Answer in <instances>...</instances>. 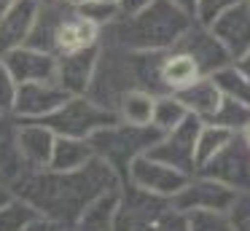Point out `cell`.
<instances>
[{"mask_svg": "<svg viewBox=\"0 0 250 231\" xmlns=\"http://www.w3.org/2000/svg\"><path fill=\"white\" fill-rule=\"evenodd\" d=\"M11 186V193L27 202L41 218H49L60 223L62 229H70L81 212L94 204L100 196L121 188V177L110 169L105 161L94 156L86 167L73 172H22Z\"/></svg>", "mask_w": 250, "mask_h": 231, "instance_id": "1", "label": "cell"}, {"mask_svg": "<svg viewBox=\"0 0 250 231\" xmlns=\"http://www.w3.org/2000/svg\"><path fill=\"white\" fill-rule=\"evenodd\" d=\"M191 21L194 19L172 0H153L140 14L119 16L108 30H103L100 43L124 51H167L178 43Z\"/></svg>", "mask_w": 250, "mask_h": 231, "instance_id": "2", "label": "cell"}, {"mask_svg": "<svg viewBox=\"0 0 250 231\" xmlns=\"http://www.w3.org/2000/svg\"><path fill=\"white\" fill-rule=\"evenodd\" d=\"M159 137H162V132L153 126H129V124L113 121L108 126L97 129L89 137V145H92L94 156L100 161H105L124 183L126 169L132 167V161L146 156L156 145Z\"/></svg>", "mask_w": 250, "mask_h": 231, "instance_id": "3", "label": "cell"}, {"mask_svg": "<svg viewBox=\"0 0 250 231\" xmlns=\"http://www.w3.org/2000/svg\"><path fill=\"white\" fill-rule=\"evenodd\" d=\"M119 121L113 110L97 105L86 94H73L57 107L51 116H46L43 126H49L57 137H76V140H89L97 129Z\"/></svg>", "mask_w": 250, "mask_h": 231, "instance_id": "4", "label": "cell"}, {"mask_svg": "<svg viewBox=\"0 0 250 231\" xmlns=\"http://www.w3.org/2000/svg\"><path fill=\"white\" fill-rule=\"evenodd\" d=\"M167 210V199L146 193L129 183H121L113 212V231H156V223Z\"/></svg>", "mask_w": 250, "mask_h": 231, "instance_id": "5", "label": "cell"}, {"mask_svg": "<svg viewBox=\"0 0 250 231\" xmlns=\"http://www.w3.org/2000/svg\"><path fill=\"white\" fill-rule=\"evenodd\" d=\"M196 175H205L221 186L231 188L234 193L250 191V145L242 134H234L207 164L196 169Z\"/></svg>", "mask_w": 250, "mask_h": 231, "instance_id": "6", "label": "cell"}, {"mask_svg": "<svg viewBox=\"0 0 250 231\" xmlns=\"http://www.w3.org/2000/svg\"><path fill=\"white\" fill-rule=\"evenodd\" d=\"M199 126H202L199 118L188 116L175 129L164 132L156 140V145L148 150V156L172 167V169H178L186 177L196 175V132H199Z\"/></svg>", "mask_w": 250, "mask_h": 231, "instance_id": "7", "label": "cell"}, {"mask_svg": "<svg viewBox=\"0 0 250 231\" xmlns=\"http://www.w3.org/2000/svg\"><path fill=\"white\" fill-rule=\"evenodd\" d=\"M234 191L205 175H191L186 186L169 199V207L178 212H226Z\"/></svg>", "mask_w": 250, "mask_h": 231, "instance_id": "8", "label": "cell"}, {"mask_svg": "<svg viewBox=\"0 0 250 231\" xmlns=\"http://www.w3.org/2000/svg\"><path fill=\"white\" fill-rule=\"evenodd\" d=\"M186 180H188L186 175H180L178 169L162 164V161L151 159L148 153L132 161V167L126 169V177H124V183H129V186L140 188L146 193H153V196H162L167 202L186 186Z\"/></svg>", "mask_w": 250, "mask_h": 231, "instance_id": "9", "label": "cell"}, {"mask_svg": "<svg viewBox=\"0 0 250 231\" xmlns=\"http://www.w3.org/2000/svg\"><path fill=\"white\" fill-rule=\"evenodd\" d=\"M67 97L70 94H67L65 89H60L54 81H43V84H19L17 97H14L11 116L17 118V121H43V118L51 116Z\"/></svg>", "mask_w": 250, "mask_h": 231, "instance_id": "10", "label": "cell"}, {"mask_svg": "<svg viewBox=\"0 0 250 231\" xmlns=\"http://www.w3.org/2000/svg\"><path fill=\"white\" fill-rule=\"evenodd\" d=\"M175 46L183 48V51L199 64L202 75H212L218 67H223V64L231 62L229 54L223 51V46L215 41V35L210 32V27L199 24V21H191V24L186 27V32L178 38Z\"/></svg>", "mask_w": 250, "mask_h": 231, "instance_id": "11", "label": "cell"}, {"mask_svg": "<svg viewBox=\"0 0 250 231\" xmlns=\"http://www.w3.org/2000/svg\"><path fill=\"white\" fill-rule=\"evenodd\" d=\"M57 134L41 121H19L17 126V150L22 159L24 172L49 169L51 150H54Z\"/></svg>", "mask_w": 250, "mask_h": 231, "instance_id": "12", "label": "cell"}, {"mask_svg": "<svg viewBox=\"0 0 250 231\" xmlns=\"http://www.w3.org/2000/svg\"><path fill=\"white\" fill-rule=\"evenodd\" d=\"M100 59V43L83 51H73L65 57H57V70H54V84L65 89L67 94H86L89 84L94 78V67Z\"/></svg>", "mask_w": 250, "mask_h": 231, "instance_id": "13", "label": "cell"}, {"mask_svg": "<svg viewBox=\"0 0 250 231\" xmlns=\"http://www.w3.org/2000/svg\"><path fill=\"white\" fill-rule=\"evenodd\" d=\"M210 32L223 46L229 59H237L250 48V3H237L210 24Z\"/></svg>", "mask_w": 250, "mask_h": 231, "instance_id": "14", "label": "cell"}, {"mask_svg": "<svg viewBox=\"0 0 250 231\" xmlns=\"http://www.w3.org/2000/svg\"><path fill=\"white\" fill-rule=\"evenodd\" d=\"M0 59L6 62L8 73L14 75L17 84H43V81H54L57 57H51L46 51H38L33 46H19Z\"/></svg>", "mask_w": 250, "mask_h": 231, "instance_id": "15", "label": "cell"}, {"mask_svg": "<svg viewBox=\"0 0 250 231\" xmlns=\"http://www.w3.org/2000/svg\"><path fill=\"white\" fill-rule=\"evenodd\" d=\"M100 27H94L89 19H83L76 8H67L54 35V57H65L73 51H83L100 43Z\"/></svg>", "mask_w": 250, "mask_h": 231, "instance_id": "16", "label": "cell"}, {"mask_svg": "<svg viewBox=\"0 0 250 231\" xmlns=\"http://www.w3.org/2000/svg\"><path fill=\"white\" fill-rule=\"evenodd\" d=\"M38 8H41L38 0H17L11 5V11L0 19V57H6L8 51L27 43Z\"/></svg>", "mask_w": 250, "mask_h": 231, "instance_id": "17", "label": "cell"}, {"mask_svg": "<svg viewBox=\"0 0 250 231\" xmlns=\"http://www.w3.org/2000/svg\"><path fill=\"white\" fill-rule=\"evenodd\" d=\"M159 78H162V89L167 94L186 89L188 84H194L196 78H202V70L183 48L172 46L167 51H162V64H159Z\"/></svg>", "mask_w": 250, "mask_h": 231, "instance_id": "18", "label": "cell"}, {"mask_svg": "<svg viewBox=\"0 0 250 231\" xmlns=\"http://www.w3.org/2000/svg\"><path fill=\"white\" fill-rule=\"evenodd\" d=\"M175 97H178L180 105L186 107V113L194 116V118H199V121H210L212 113L218 110V105H221V100H223L210 75L196 78L194 84H188L186 89L175 91Z\"/></svg>", "mask_w": 250, "mask_h": 231, "instance_id": "19", "label": "cell"}, {"mask_svg": "<svg viewBox=\"0 0 250 231\" xmlns=\"http://www.w3.org/2000/svg\"><path fill=\"white\" fill-rule=\"evenodd\" d=\"M17 126L19 121L8 113H0V180L14 183L24 172L17 150Z\"/></svg>", "mask_w": 250, "mask_h": 231, "instance_id": "20", "label": "cell"}, {"mask_svg": "<svg viewBox=\"0 0 250 231\" xmlns=\"http://www.w3.org/2000/svg\"><path fill=\"white\" fill-rule=\"evenodd\" d=\"M94 159V150L89 145V140H76V137H57L54 150H51L49 169L54 172H73L86 167Z\"/></svg>", "mask_w": 250, "mask_h": 231, "instance_id": "21", "label": "cell"}, {"mask_svg": "<svg viewBox=\"0 0 250 231\" xmlns=\"http://www.w3.org/2000/svg\"><path fill=\"white\" fill-rule=\"evenodd\" d=\"M153 100L156 97L148 94V91L132 89L116 105V118L121 124H129V126H151L153 118Z\"/></svg>", "mask_w": 250, "mask_h": 231, "instance_id": "22", "label": "cell"}, {"mask_svg": "<svg viewBox=\"0 0 250 231\" xmlns=\"http://www.w3.org/2000/svg\"><path fill=\"white\" fill-rule=\"evenodd\" d=\"M116 199L119 191H110L100 196L94 204H89L81 212V218L70 226L67 231H113V212H116Z\"/></svg>", "mask_w": 250, "mask_h": 231, "instance_id": "23", "label": "cell"}, {"mask_svg": "<svg viewBox=\"0 0 250 231\" xmlns=\"http://www.w3.org/2000/svg\"><path fill=\"white\" fill-rule=\"evenodd\" d=\"M210 78H212V84L218 86L223 100H234V102H242V105L250 107V81L245 78L231 62L218 67Z\"/></svg>", "mask_w": 250, "mask_h": 231, "instance_id": "24", "label": "cell"}, {"mask_svg": "<svg viewBox=\"0 0 250 231\" xmlns=\"http://www.w3.org/2000/svg\"><path fill=\"white\" fill-rule=\"evenodd\" d=\"M231 137L234 134L229 132V129L215 126V124H210V121H202L199 132H196V169H199L202 164H207Z\"/></svg>", "mask_w": 250, "mask_h": 231, "instance_id": "25", "label": "cell"}, {"mask_svg": "<svg viewBox=\"0 0 250 231\" xmlns=\"http://www.w3.org/2000/svg\"><path fill=\"white\" fill-rule=\"evenodd\" d=\"M188 118V113H186V107L180 105V100L175 94H159L156 100H153V118H151V126L159 129V132H169V129H175L180 121H186Z\"/></svg>", "mask_w": 250, "mask_h": 231, "instance_id": "26", "label": "cell"}, {"mask_svg": "<svg viewBox=\"0 0 250 231\" xmlns=\"http://www.w3.org/2000/svg\"><path fill=\"white\" fill-rule=\"evenodd\" d=\"M248 121H250V107L242 105V102H234V100H221L218 110L212 113V118H210V124L229 129L231 134H239L248 126Z\"/></svg>", "mask_w": 250, "mask_h": 231, "instance_id": "27", "label": "cell"}, {"mask_svg": "<svg viewBox=\"0 0 250 231\" xmlns=\"http://www.w3.org/2000/svg\"><path fill=\"white\" fill-rule=\"evenodd\" d=\"M35 218H38V212L27 202H22L19 196H11L0 207V231H24V226Z\"/></svg>", "mask_w": 250, "mask_h": 231, "instance_id": "28", "label": "cell"}, {"mask_svg": "<svg viewBox=\"0 0 250 231\" xmlns=\"http://www.w3.org/2000/svg\"><path fill=\"white\" fill-rule=\"evenodd\" d=\"M83 19H89L94 27H100V32L108 30L116 19H119V5L110 0H86L81 8H76Z\"/></svg>", "mask_w": 250, "mask_h": 231, "instance_id": "29", "label": "cell"}, {"mask_svg": "<svg viewBox=\"0 0 250 231\" xmlns=\"http://www.w3.org/2000/svg\"><path fill=\"white\" fill-rule=\"evenodd\" d=\"M226 223L231 231H250V191L234 193L226 212Z\"/></svg>", "mask_w": 250, "mask_h": 231, "instance_id": "30", "label": "cell"}, {"mask_svg": "<svg viewBox=\"0 0 250 231\" xmlns=\"http://www.w3.org/2000/svg\"><path fill=\"white\" fill-rule=\"evenodd\" d=\"M237 3H245V0H196V8H194V21L210 27L212 21L218 19L221 14H226L229 8H234Z\"/></svg>", "mask_w": 250, "mask_h": 231, "instance_id": "31", "label": "cell"}, {"mask_svg": "<svg viewBox=\"0 0 250 231\" xmlns=\"http://www.w3.org/2000/svg\"><path fill=\"white\" fill-rule=\"evenodd\" d=\"M188 231H231L223 212H188Z\"/></svg>", "mask_w": 250, "mask_h": 231, "instance_id": "32", "label": "cell"}, {"mask_svg": "<svg viewBox=\"0 0 250 231\" xmlns=\"http://www.w3.org/2000/svg\"><path fill=\"white\" fill-rule=\"evenodd\" d=\"M17 81L14 75L8 73L6 62L0 59V113H8L11 116V107H14V97H17Z\"/></svg>", "mask_w": 250, "mask_h": 231, "instance_id": "33", "label": "cell"}, {"mask_svg": "<svg viewBox=\"0 0 250 231\" xmlns=\"http://www.w3.org/2000/svg\"><path fill=\"white\" fill-rule=\"evenodd\" d=\"M156 231H188V215L169 207L156 223Z\"/></svg>", "mask_w": 250, "mask_h": 231, "instance_id": "34", "label": "cell"}, {"mask_svg": "<svg viewBox=\"0 0 250 231\" xmlns=\"http://www.w3.org/2000/svg\"><path fill=\"white\" fill-rule=\"evenodd\" d=\"M153 0H116L119 5V16H132V14H140L143 8H148Z\"/></svg>", "mask_w": 250, "mask_h": 231, "instance_id": "35", "label": "cell"}, {"mask_svg": "<svg viewBox=\"0 0 250 231\" xmlns=\"http://www.w3.org/2000/svg\"><path fill=\"white\" fill-rule=\"evenodd\" d=\"M24 231H65L60 223H54V220H49V218H35V220H30L27 226H24Z\"/></svg>", "mask_w": 250, "mask_h": 231, "instance_id": "36", "label": "cell"}, {"mask_svg": "<svg viewBox=\"0 0 250 231\" xmlns=\"http://www.w3.org/2000/svg\"><path fill=\"white\" fill-rule=\"evenodd\" d=\"M231 64H234V67H237L239 73L245 75V78L250 81V48H248V51H245V54H239L237 59H231Z\"/></svg>", "mask_w": 250, "mask_h": 231, "instance_id": "37", "label": "cell"}, {"mask_svg": "<svg viewBox=\"0 0 250 231\" xmlns=\"http://www.w3.org/2000/svg\"><path fill=\"white\" fill-rule=\"evenodd\" d=\"M175 5H178L180 11H186V14L191 16V19H194V8H196V0H172Z\"/></svg>", "mask_w": 250, "mask_h": 231, "instance_id": "38", "label": "cell"}, {"mask_svg": "<svg viewBox=\"0 0 250 231\" xmlns=\"http://www.w3.org/2000/svg\"><path fill=\"white\" fill-rule=\"evenodd\" d=\"M14 193H11V186H8V183H3L0 180V207H3V204L8 202V199H11Z\"/></svg>", "mask_w": 250, "mask_h": 231, "instance_id": "39", "label": "cell"}, {"mask_svg": "<svg viewBox=\"0 0 250 231\" xmlns=\"http://www.w3.org/2000/svg\"><path fill=\"white\" fill-rule=\"evenodd\" d=\"M17 3V0H0V19H3V16L8 14V11H11V5Z\"/></svg>", "mask_w": 250, "mask_h": 231, "instance_id": "40", "label": "cell"}, {"mask_svg": "<svg viewBox=\"0 0 250 231\" xmlns=\"http://www.w3.org/2000/svg\"><path fill=\"white\" fill-rule=\"evenodd\" d=\"M57 3H62V5H67V8H81L86 0H57Z\"/></svg>", "mask_w": 250, "mask_h": 231, "instance_id": "41", "label": "cell"}, {"mask_svg": "<svg viewBox=\"0 0 250 231\" xmlns=\"http://www.w3.org/2000/svg\"><path fill=\"white\" fill-rule=\"evenodd\" d=\"M239 134H242V140H245V143L250 145V121H248V126H245V129H242V132H239Z\"/></svg>", "mask_w": 250, "mask_h": 231, "instance_id": "42", "label": "cell"}, {"mask_svg": "<svg viewBox=\"0 0 250 231\" xmlns=\"http://www.w3.org/2000/svg\"><path fill=\"white\" fill-rule=\"evenodd\" d=\"M38 3H54V0H38Z\"/></svg>", "mask_w": 250, "mask_h": 231, "instance_id": "43", "label": "cell"}, {"mask_svg": "<svg viewBox=\"0 0 250 231\" xmlns=\"http://www.w3.org/2000/svg\"><path fill=\"white\" fill-rule=\"evenodd\" d=\"M110 3H116V0H110Z\"/></svg>", "mask_w": 250, "mask_h": 231, "instance_id": "44", "label": "cell"}, {"mask_svg": "<svg viewBox=\"0 0 250 231\" xmlns=\"http://www.w3.org/2000/svg\"><path fill=\"white\" fill-rule=\"evenodd\" d=\"M248 3H250V0H248Z\"/></svg>", "mask_w": 250, "mask_h": 231, "instance_id": "45", "label": "cell"}]
</instances>
